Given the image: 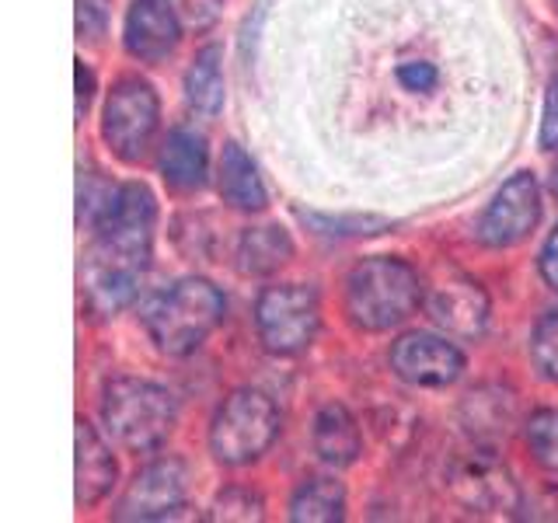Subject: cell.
<instances>
[{"label":"cell","mask_w":558,"mask_h":523,"mask_svg":"<svg viewBox=\"0 0 558 523\" xmlns=\"http://www.w3.org/2000/svg\"><path fill=\"white\" fill-rule=\"evenodd\" d=\"M307 223L322 227V234H342V238H360V234H380L388 220L380 217H318V214H304Z\"/></svg>","instance_id":"obj_25"},{"label":"cell","mask_w":558,"mask_h":523,"mask_svg":"<svg viewBox=\"0 0 558 523\" xmlns=\"http://www.w3.org/2000/svg\"><path fill=\"white\" fill-rule=\"evenodd\" d=\"M217 188L227 206L244 209V214H255V209L266 206V185L258 179V168L241 144H223L220 150V165H217Z\"/></svg>","instance_id":"obj_18"},{"label":"cell","mask_w":558,"mask_h":523,"mask_svg":"<svg viewBox=\"0 0 558 523\" xmlns=\"http://www.w3.org/2000/svg\"><path fill=\"white\" fill-rule=\"evenodd\" d=\"M537 266H541V276H545V283H548L551 290H558V227L548 234L545 248H541Z\"/></svg>","instance_id":"obj_29"},{"label":"cell","mask_w":558,"mask_h":523,"mask_svg":"<svg viewBox=\"0 0 558 523\" xmlns=\"http://www.w3.org/2000/svg\"><path fill=\"white\" fill-rule=\"evenodd\" d=\"M517 423V398L510 391L485 384V388L471 391L461 401V426L468 429L471 440L478 443H499L510 436Z\"/></svg>","instance_id":"obj_16"},{"label":"cell","mask_w":558,"mask_h":523,"mask_svg":"<svg viewBox=\"0 0 558 523\" xmlns=\"http://www.w3.org/2000/svg\"><path fill=\"white\" fill-rule=\"evenodd\" d=\"M423 304V279L405 258L374 255L345 276V314L360 331H388Z\"/></svg>","instance_id":"obj_2"},{"label":"cell","mask_w":558,"mask_h":523,"mask_svg":"<svg viewBox=\"0 0 558 523\" xmlns=\"http://www.w3.org/2000/svg\"><path fill=\"white\" fill-rule=\"evenodd\" d=\"M523 436H527V450L534 453V461L558 475V409H537L527 418Z\"/></svg>","instance_id":"obj_22"},{"label":"cell","mask_w":558,"mask_h":523,"mask_svg":"<svg viewBox=\"0 0 558 523\" xmlns=\"http://www.w3.org/2000/svg\"><path fill=\"white\" fill-rule=\"evenodd\" d=\"M279 426H283V415L276 401L258 388H241L223 398L209 423V450L220 464H252L276 443Z\"/></svg>","instance_id":"obj_5"},{"label":"cell","mask_w":558,"mask_h":523,"mask_svg":"<svg viewBox=\"0 0 558 523\" xmlns=\"http://www.w3.org/2000/svg\"><path fill=\"white\" fill-rule=\"evenodd\" d=\"M189 496V471L179 458H161L147 464L130 482L116 506V520H165L185 506Z\"/></svg>","instance_id":"obj_11"},{"label":"cell","mask_w":558,"mask_h":523,"mask_svg":"<svg viewBox=\"0 0 558 523\" xmlns=\"http://www.w3.org/2000/svg\"><path fill=\"white\" fill-rule=\"evenodd\" d=\"M92 95H95V77L92 70L84 63H77V119L87 115V105H92Z\"/></svg>","instance_id":"obj_30"},{"label":"cell","mask_w":558,"mask_h":523,"mask_svg":"<svg viewBox=\"0 0 558 523\" xmlns=\"http://www.w3.org/2000/svg\"><path fill=\"white\" fill-rule=\"evenodd\" d=\"M185 28H209L220 17L223 0H171Z\"/></svg>","instance_id":"obj_27"},{"label":"cell","mask_w":558,"mask_h":523,"mask_svg":"<svg viewBox=\"0 0 558 523\" xmlns=\"http://www.w3.org/2000/svg\"><path fill=\"white\" fill-rule=\"evenodd\" d=\"M209 520H241V523H248V520H262L266 513H262V496L252 492V488H244V485H231V488H223V492H217V499L209 502Z\"/></svg>","instance_id":"obj_23"},{"label":"cell","mask_w":558,"mask_h":523,"mask_svg":"<svg viewBox=\"0 0 558 523\" xmlns=\"http://www.w3.org/2000/svg\"><path fill=\"white\" fill-rule=\"evenodd\" d=\"M531 360L541 377L558 384V311L545 314L531 336Z\"/></svg>","instance_id":"obj_24"},{"label":"cell","mask_w":558,"mask_h":523,"mask_svg":"<svg viewBox=\"0 0 558 523\" xmlns=\"http://www.w3.org/2000/svg\"><path fill=\"white\" fill-rule=\"evenodd\" d=\"M551 192L558 196V165H555V171H551Z\"/></svg>","instance_id":"obj_31"},{"label":"cell","mask_w":558,"mask_h":523,"mask_svg":"<svg viewBox=\"0 0 558 523\" xmlns=\"http://www.w3.org/2000/svg\"><path fill=\"white\" fill-rule=\"evenodd\" d=\"M157 126H161V101H157L154 87L140 77L119 81L101 112V136L109 150L126 165L144 161Z\"/></svg>","instance_id":"obj_7"},{"label":"cell","mask_w":558,"mask_h":523,"mask_svg":"<svg viewBox=\"0 0 558 523\" xmlns=\"http://www.w3.org/2000/svg\"><path fill=\"white\" fill-rule=\"evenodd\" d=\"M541 147L558 150V81L545 98V115H541Z\"/></svg>","instance_id":"obj_28"},{"label":"cell","mask_w":558,"mask_h":523,"mask_svg":"<svg viewBox=\"0 0 558 523\" xmlns=\"http://www.w3.org/2000/svg\"><path fill=\"white\" fill-rule=\"evenodd\" d=\"M293 258V241L279 223L248 227L238 241V269L244 276H272Z\"/></svg>","instance_id":"obj_19"},{"label":"cell","mask_w":558,"mask_h":523,"mask_svg":"<svg viewBox=\"0 0 558 523\" xmlns=\"http://www.w3.org/2000/svg\"><path fill=\"white\" fill-rule=\"evenodd\" d=\"M426 314L436 328H444L453 339H478L488 325V296L478 279L464 272H440L429 283Z\"/></svg>","instance_id":"obj_10"},{"label":"cell","mask_w":558,"mask_h":523,"mask_svg":"<svg viewBox=\"0 0 558 523\" xmlns=\"http://www.w3.org/2000/svg\"><path fill=\"white\" fill-rule=\"evenodd\" d=\"M74 450H77V506L87 510V506H98L112 492L119 464L98 436V429L92 423H84V418H77L74 426Z\"/></svg>","instance_id":"obj_14"},{"label":"cell","mask_w":558,"mask_h":523,"mask_svg":"<svg viewBox=\"0 0 558 523\" xmlns=\"http://www.w3.org/2000/svg\"><path fill=\"white\" fill-rule=\"evenodd\" d=\"M157 206L147 185H116L109 206L95 220V244L84 258V304L95 314H119L133 304L150 266Z\"/></svg>","instance_id":"obj_1"},{"label":"cell","mask_w":558,"mask_h":523,"mask_svg":"<svg viewBox=\"0 0 558 523\" xmlns=\"http://www.w3.org/2000/svg\"><path fill=\"white\" fill-rule=\"evenodd\" d=\"M345 516V488L336 478H307L290 499V520L336 523Z\"/></svg>","instance_id":"obj_21"},{"label":"cell","mask_w":558,"mask_h":523,"mask_svg":"<svg viewBox=\"0 0 558 523\" xmlns=\"http://www.w3.org/2000/svg\"><path fill=\"white\" fill-rule=\"evenodd\" d=\"M541 220V188L531 171L513 174L510 182H502L496 199L478 220V241L485 248H513Z\"/></svg>","instance_id":"obj_9"},{"label":"cell","mask_w":558,"mask_h":523,"mask_svg":"<svg viewBox=\"0 0 558 523\" xmlns=\"http://www.w3.org/2000/svg\"><path fill=\"white\" fill-rule=\"evenodd\" d=\"M182 39V17L171 8V0H133L122 25L126 52L144 63H161L171 57Z\"/></svg>","instance_id":"obj_13"},{"label":"cell","mask_w":558,"mask_h":523,"mask_svg":"<svg viewBox=\"0 0 558 523\" xmlns=\"http://www.w3.org/2000/svg\"><path fill=\"white\" fill-rule=\"evenodd\" d=\"M112 0H77V35L87 42H98L109 25Z\"/></svg>","instance_id":"obj_26"},{"label":"cell","mask_w":558,"mask_h":523,"mask_svg":"<svg viewBox=\"0 0 558 523\" xmlns=\"http://www.w3.org/2000/svg\"><path fill=\"white\" fill-rule=\"evenodd\" d=\"M174 398L168 388L140 377H116L105 384L101 394V423L119 447L133 453H147L168 440L174 429Z\"/></svg>","instance_id":"obj_4"},{"label":"cell","mask_w":558,"mask_h":523,"mask_svg":"<svg viewBox=\"0 0 558 523\" xmlns=\"http://www.w3.org/2000/svg\"><path fill=\"white\" fill-rule=\"evenodd\" d=\"M322 325L318 290L304 283L266 287L255 301V336L272 356H296L314 342Z\"/></svg>","instance_id":"obj_6"},{"label":"cell","mask_w":558,"mask_h":523,"mask_svg":"<svg viewBox=\"0 0 558 523\" xmlns=\"http://www.w3.org/2000/svg\"><path fill=\"white\" fill-rule=\"evenodd\" d=\"M223 52L220 46H206L192 57L185 70V101L192 112L217 115L223 109Z\"/></svg>","instance_id":"obj_20"},{"label":"cell","mask_w":558,"mask_h":523,"mask_svg":"<svg viewBox=\"0 0 558 523\" xmlns=\"http://www.w3.org/2000/svg\"><path fill=\"white\" fill-rule=\"evenodd\" d=\"M447 496L464 506L468 513L496 516L513 513L520 506V488L493 450H471L461 453L458 461L447 467Z\"/></svg>","instance_id":"obj_8"},{"label":"cell","mask_w":558,"mask_h":523,"mask_svg":"<svg viewBox=\"0 0 558 523\" xmlns=\"http://www.w3.org/2000/svg\"><path fill=\"white\" fill-rule=\"evenodd\" d=\"M161 174L168 188L174 192H196L206 185V171H209V154H206V139L189 130V126H174L165 144H161Z\"/></svg>","instance_id":"obj_15"},{"label":"cell","mask_w":558,"mask_h":523,"mask_svg":"<svg viewBox=\"0 0 558 523\" xmlns=\"http://www.w3.org/2000/svg\"><path fill=\"white\" fill-rule=\"evenodd\" d=\"M227 314L223 293L203 276L179 279L147 307L144 325L165 356H189L214 336Z\"/></svg>","instance_id":"obj_3"},{"label":"cell","mask_w":558,"mask_h":523,"mask_svg":"<svg viewBox=\"0 0 558 523\" xmlns=\"http://www.w3.org/2000/svg\"><path fill=\"white\" fill-rule=\"evenodd\" d=\"M311 443H314V453L331 467L356 464L363 453V436H360L356 418L349 415V409L339 405V401H328V405L314 415Z\"/></svg>","instance_id":"obj_17"},{"label":"cell","mask_w":558,"mask_h":523,"mask_svg":"<svg viewBox=\"0 0 558 523\" xmlns=\"http://www.w3.org/2000/svg\"><path fill=\"white\" fill-rule=\"evenodd\" d=\"M388 360L395 377L412 384V388H447L464 370L461 349L440 336H429V331H405L391 342Z\"/></svg>","instance_id":"obj_12"}]
</instances>
